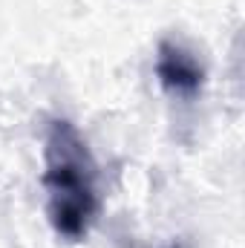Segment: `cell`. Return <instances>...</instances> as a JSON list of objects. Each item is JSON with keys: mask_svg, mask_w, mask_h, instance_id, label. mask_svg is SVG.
Instances as JSON below:
<instances>
[{"mask_svg": "<svg viewBox=\"0 0 245 248\" xmlns=\"http://www.w3.org/2000/svg\"><path fill=\"white\" fill-rule=\"evenodd\" d=\"M41 185L55 234L69 243H81L98 219L101 187L98 165L87 139L66 119H55L46 127Z\"/></svg>", "mask_w": 245, "mask_h": 248, "instance_id": "6da1fadb", "label": "cell"}, {"mask_svg": "<svg viewBox=\"0 0 245 248\" xmlns=\"http://www.w3.org/2000/svg\"><path fill=\"white\" fill-rule=\"evenodd\" d=\"M156 78L168 95L193 101L205 87V66L184 44L168 38L156 52Z\"/></svg>", "mask_w": 245, "mask_h": 248, "instance_id": "7a4b0ae2", "label": "cell"}]
</instances>
